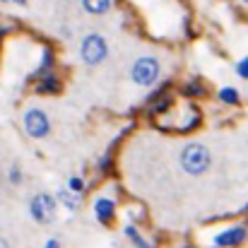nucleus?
<instances>
[{"label": "nucleus", "mask_w": 248, "mask_h": 248, "mask_svg": "<svg viewBox=\"0 0 248 248\" xmlns=\"http://www.w3.org/2000/svg\"><path fill=\"white\" fill-rule=\"evenodd\" d=\"M181 169L190 176H202L212 166V155L202 142H188L181 150Z\"/></svg>", "instance_id": "1"}, {"label": "nucleus", "mask_w": 248, "mask_h": 248, "mask_svg": "<svg viewBox=\"0 0 248 248\" xmlns=\"http://www.w3.org/2000/svg\"><path fill=\"white\" fill-rule=\"evenodd\" d=\"M162 75V63L155 56H140L133 68H130V78L138 87H152Z\"/></svg>", "instance_id": "2"}, {"label": "nucleus", "mask_w": 248, "mask_h": 248, "mask_svg": "<svg viewBox=\"0 0 248 248\" xmlns=\"http://www.w3.org/2000/svg\"><path fill=\"white\" fill-rule=\"evenodd\" d=\"M106 56H108V44H106V39H104L101 34L92 31V34H87V36L82 39L80 58H82L84 65L94 68V65L104 63V61H106Z\"/></svg>", "instance_id": "3"}, {"label": "nucleus", "mask_w": 248, "mask_h": 248, "mask_svg": "<svg viewBox=\"0 0 248 248\" xmlns=\"http://www.w3.org/2000/svg\"><path fill=\"white\" fill-rule=\"evenodd\" d=\"M24 130H27L29 138L44 140L51 133V121H48L46 111L44 108H36V106L27 108V113H24Z\"/></svg>", "instance_id": "4"}, {"label": "nucleus", "mask_w": 248, "mask_h": 248, "mask_svg": "<svg viewBox=\"0 0 248 248\" xmlns=\"http://www.w3.org/2000/svg\"><path fill=\"white\" fill-rule=\"evenodd\" d=\"M56 205H58V200H56L53 195H48V193H39V195L31 198V202H29V212H31V217H34L39 224H51L53 217H56Z\"/></svg>", "instance_id": "5"}, {"label": "nucleus", "mask_w": 248, "mask_h": 248, "mask_svg": "<svg viewBox=\"0 0 248 248\" xmlns=\"http://www.w3.org/2000/svg\"><path fill=\"white\" fill-rule=\"evenodd\" d=\"M246 241V227L239 224V227H232L222 234L215 236V246H222V248H232V246H239Z\"/></svg>", "instance_id": "6"}, {"label": "nucleus", "mask_w": 248, "mask_h": 248, "mask_svg": "<svg viewBox=\"0 0 248 248\" xmlns=\"http://www.w3.org/2000/svg\"><path fill=\"white\" fill-rule=\"evenodd\" d=\"M94 215H96L99 222L108 224V222L113 219V215H116V202H113L111 198H96V202H94Z\"/></svg>", "instance_id": "7"}, {"label": "nucleus", "mask_w": 248, "mask_h": 248, "mask_svg": "<svg viewBox=\"0 0 248 248\" xmlns=\"http://www.w3.org/2000/svg\"><path fill=\"white\" fill-rule=\"evenodd\" d=\"M56 200H58L65 210H70V212H75V210L80 207V195H78V193H73L68 186H61V188H58Z\"/></svg>", "instance_id": "8"}, {"label": "nucleus", "mask_w": 248, "mask_h": 248, "mask_svg": "<svg viewBox=\"0 0 248 248\" xmlns=\"http://www.w3.org/2000/svg\"><path fill=\"white\" fill-rule=\"evenodd\" d=\"M80 2L87 15H96V17L111 12V7H113V0H80Z\"/></svg>", "instance_id": "9"}, {"label": "nucleus", "mask_w": 248, "mask_h": 248, "mask_svg": "<svg viewBox=\"0 0 248 248\" xmlns=\"http://www.w3.org/2000/svg\"><path fill=\"white\" fill-rule=\"evenodd\" d=\"M41 94H56L58 89H61V80L56 78V75H44L41 80H39V87H36Z\"/></svg>", "instance_id": "10"}, {"label": "nucleus", "mask_w": 248, "mask_h": 248, "mask_svg": "<svg viewBox=\"0 0 248 248\" xmlns=\"http://www.w3.org/2000/svg\"><path fill=\"white\" fill-rule=\"evenodd\" d=\"M217 96H219V101L227 104V106H236V104L241 101V94H239L236 87H222Z\"/></svg>", "instance_id": "11"}, {"label": "nucleus", "mask_w": 248, "mask_h": 248, "mask_svg": "<svg viewBox=\"0 0 248 248\" xmlns=\"http://www.w3.org/2000/svg\"><path fill=\"white\" fill-rule=\"evenodd\" d=\"M51 65H53V53H51V48H44V58H41L39 70H36V78L51 75Z\"/></svg>", "instance_id": "12"}, {"label": "nucleus", "mask_w": 248, "mask_h": 248, "mask_svg": "<svg viewBox=\"0 0 248 248\" xmlns=\"http://www.w3.org/2000/svg\"><path fill=\"white\" fill-rule=\"evenodd\" d=\"M125 234L133 239L135 248H152L150 244H147V241H145V239H142V236H140V234H138V232H135V227H125Z\"/></svg>", "instance_id": "13"}, {"label": "nucleus", "mask_w": 248, "mask_h": 248, "mask_svg": "<svg viewBox=\"0 0 248 248\" xmlns=\"http://www.w3.org/2000/svg\"><path fill=\"white\" fill-rule=\"evenodd\" d=\"M183 92H186L188 96H200V94H202L205 89H202V84L198 82V80H190V82L183 87Z\"/></svg>", "instance_id": "14"}, {"label": "nucleus", "mask_w": 248, "mask_h": 248, "mask_svg": "<svg viewBox=\"0 0 248 248\" xmlns=\"http://www.w3.org/2000/svg\"><path fill=\"white\" fill-rule=\"evenodd\" d=\"M68 188L73 190V193H78V195H82L84 193V181L80 178V176H73L70 181H68Z\"/></svg>", "instance_id": "15"}, {"label": "nucleus", "mask_w": 248, "mask_h": 248, "mask_svg": "<svg viewBox=\"0 0 248 248\" xmlns=\"http://www.w3.org/2000/svg\"><path fill=\"white\" fill-rule=\"evenodd\" d=\"M7 178H10V183H12V186L22 183V171H19V166H17V164L10 166V171H7Z\"/></svg>", "instance_id": "16"}, {"label": "nucleus", "mask_w": 248, "mask_h": 248, "mask_svg": "<svg viewBox=\"0 0 248 248\" xmlns=\"http://www.w3.org/2000/svg\"><path fill=\"white\" fill-rule=\"evenodd\" d=\"M169 104H171V101H169V99H155V104H152V106H150V111H152V113H162V111H166V108H169Z\"/></svg>", "instance_id": "17"}, {"label": "nucleus", "mask_w": 248, "mask_h": 248, "mask_svg": "<svg viewBox=\"0 0 248 248\" xmlns=\"http://www.w3.org/2000/svg\"><path fill=\"white\" fill-rule=\"evenodd\" d=\"M236 75H239L241 80H248V56L236 63Z\"/></svg>", "instance_id": "18"}, {"label": "nucleus", "mask_w": 248, "mask_h": 248, "mask_svg": "<svg viewBox=\"0 0 248 248\" xmlns=\"http://www.w3.org/2000/svg\"><path fill=\"white\" fill-rule=\"evenodd\" d=\"M108 164H111V157H108V155H104V157L99 159V164H96V166L104 171V169H108Z\"/></svg>", "instance_id": "19"}, {"label": "nucleus", "mask_w": 248, "mask_h": 248, "mask_svg": "<svg viewBox=\"0 0 248 248\" xmlns=\"http://www.w3.org/2000/svg\"><path fill=\"white\" fill-rule=\"evenodd\" d=\"M46 248H58V241H56V239H51V241L46 244Z\"/></svg>", "instance_id": "20"}, {"label": "nucleus", "mask_w": 248, "mask_h": 248, "mask_svg": "<svg viewBox=\"0 0 248 248\" xmlns=\"http://www.w3.org/2000/svg\"><path fill=\"white\" fill-rule=\"evenodd\" d=\"M2 2H17V5H24L27 0H2Z\"/></svg>", "instance_id": "21"}, {"label": "nucleus", "mask_w": 248, "mask_h": 248, "mask_svg": "<svg viewBox=\"0 0 248 248\" xmlns=\"http://www.w3.org/2000/svg\"><path fill=\"white\" fill-rule=\"evenodd\" d=\"M0 248H10V244H7L5 239H0Z\"/></svg>", "instance_id": "22"}, {"label": "nucleus", "mask_w": 248, "mask_h": 248, "mask_svg": "<svg viewBox=\"0 0 248 248\" xmlns=\"http://www.w3.org/2000/svg\"><path fill=\"white\" fill-rule=\"evenodd\" d=\"M5 34H7V29H5V27H0V39H2Z\"/></svg>", "instance_id": "23"}, {"label": "nucleus", "mask_w": 248, "mask_h": 248, "mask_svg": "<svg viewBox=\"0 0 248 248\" xmlns=\"http://www.w3.org/2000/svg\"><path fill=\"white\" fill-rule=\"evenodd\" d=\"M241 2H246V5H248V0H241Z\"/></svg>", "instance_id": "24"}]
</instances>
